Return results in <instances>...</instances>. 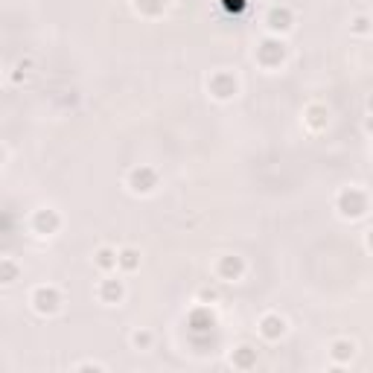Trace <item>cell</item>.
Returning <instances> with one entry per match:
<instances>
[{
	"mask_svg": "<svg viewBox=\"0 0 373 373\" xmlns=\"http://www.w3.org/2000/svg\"><path fill=\"white\" fill-rule=\"evenodd\" d=\"M335 213L344 222H359V219H365L370 213V198H367V193L359 184L341 187L335 193Z\"/></svg>",
	"mask_w": 373,
	"mask_h": 373,
	"instance_id": "6da1fadb",
	"label": "cell"
},
{
	"mask_svg": "<svg viewBox=\"0 0 373 373\" xmlns=\"http://www.w3.org/2000/svg\"><path fill=\"white\" fill-rule=\"evenodd\" d=\"M286 59H289V50H286V44H283L280 35H265V38L254 47V62H257L265 73L283 70Z\"/></svg>",
	"mask_w": 373,
	"mask_h": 373,
	"instance_id": "7a4b0ae2",
	"label": "cell"
},
{
	"mask_svg": "<svg viewBox=\"0 0 373 373\" xmlns=\"http://www.w3.org/2000/svg\"><path fill=\"white\" fill-rule=\"evenodd\" d=\"M239 91H242V79L228 67H219L207 76V96L216 99V103H231V99L239 96Z\"/></svg>",
	"mask_w": 373,
	"mask_h": 373,
	"instance_id": "3957f363",
	"label": "cell"
},
{
	"mask_svg": "<svg viewBox=\"0 0 373 373\" xmlns=\"http://www.w3.org/2000/svg\"><path fill=\"white\" fill-rule=\"evenodd\" d=\"M158 187H161V172H158L155 166L140 163V166H132V169L126 172V190H129L132 195H140V198L155 195Z\"/></svg>",
	"mask_w": 373,
	"mask_h": 373,
	"instance_id": "277c9868",
	"label": "cell"
},
{
	"mask_svg": "<svg viewBox=\"0 0 373 373\" xmlns=\"http://www.w3.org/2000/svg\"><path fill=\"white\" fill-rule=\"evenodd\" d=\"M62 304H64L62 289L53 286V283H41V286H35V289L30 292V306H33L38 315H44V318L59 315Z\"/></svg>",
	"mask_w": 373,
	"mask_h": 373,
	"instance_id": "5b68a950",
	"label": "cell"
},
{
	"mask_svg": "<svg viewBox=\"0 0 373 373\" xmlns=\"http://www.w3.org/2000/svg\"><path fill=\"white\" fill-rule=\"evenodd\" d=\"M210 271H213V277L219 283H239L245 277V271H248V263L239 254H219L213 260Z\"/></svg>",
	"mask_w": 373,
	"mask_h": 373,
	"instance_id": "8992f818",
	"label": "cell"
},
{
	"mask_svg": "<svg viewBox=\"0 0 373 373\" xmlns=\"http://www.w3.org/2000/svg\"><path fill=\"white\" fill-rule=\"evenodd\" d=\"M257 333H260L263 341L275 344V341H280V338L289 333V321H286L280 312L268 309V312H263V315L257 318Z\"/></svg>",
	"mask_w": 373,
	"mask_h": 373,
	"instance_id": "52a82bcc",
	"label": "cell"
},
{
	"mask_svg": "<svg viewBox=\"0 0 373 373\" xmlns=\"http://www.w3.org/2000/svg\"><path fill=\"white\" fill-rule=\"evenodd\" d=\"M96 301L103 306H120L126 301V283L114 275H103V280L96 283Z\"/></svg>",
	"mask_w": 373,
	"mask_h": 373,
	"instance_id": "ba28073f",
	"label": "cell"
},
{
	"mask_svg": "<svg viewBox=\"0 0 373 373\" xmlns=\"http://www.w3.org/2000/svg\"><path fill=\"white\" fill-rule=\"evenodd\" d=\"M265 30L268 35H286L294 30V12L286 4H275L265 12Z\"/></svg>",
	"mask_w": 373,
	"mask_h": 373,
	"instance_id": "9c48e42d",
	"label": "cell"
},
{
	"mask_svg": "<svg viewBox=\"0 0 373 373\" xmlns=\"http://www.w3.org/2000/svg\"><path fill=\"white\" fill-rule=\"evenodd\" d=\"M30 225H33L35 236H56L62 231V216L56 207H38L30 219Z\"/></svg>",
	"mask_w": 373,
	"mask_h": 373,
	"instance_id": "30bf717a",
	"label": "cell"
},
{
	"mask_svg": "<svg viewBox=\"0 0 373 373\" xmlns=\"http://www.w3.org/2000/svg\"><path fill=\"white\" fill-rule=\"evenodd\" d=\"M356 341L353 338H347V335H338V338H333L330 341V347H327V356H330V362H333V367H344V365H350L353 359H356Z\"/></svg>",
	"mask_w": 373,
	"mask_h": 373,
	"instance_id": "8fae6325",
	"label": "cell"
},
{
	"mask_svg": "<svg viewBox=\"0 0 373 373\" xmlns=\"http://www.w3.org/2000/svg\"><path fill=\"white\" fill-rule=\"evenodd\" d=\"M93 265L103 271V275H114V271H120V248L99 245L93 251Z\"/></svg>",
	"mask_w": 373,
	"mask_h": 373,
	"instance_id": "7c38bea8",
	"label": "cell"
},
{
	"mask_svg": "<svg viewBox=\"0 0 373 373\" xmlns=\"http://www.w3.org/2000/svg\"><path fill=\"white\" fill-rule=\"evenodd\" d=\"M172 0H132V6L137 15L143 18H161L166 9H169Z\"/></svg>",
	"mask_w": 373,
	"mask_h": 373,
	"instance_id": "4fadbf2b",
	"label": "cell"
},
{
	"mask_svg": "<svg viewBox=\"0 0 373 373\" xmlns=\"http://www.w3.org/2000/svg\"><path fill=\"white\" fill-rule=\"evenodd\" d=\"M129 344L134 347L137 353H146V350H152V347H155V333L149 327H134L129 333Z\"/></svg>",
	"mask_w": 373,
	"mask_h": 373,
	"instance_id": "5bb4252c",
	"label": "cell"
},
{
	"mask_svg": "<svg viewBox=\"0 0 373 373\" xmlns=\"http://www.w3.org/2000/svg\"><path fill=\"white\" fill-rule=\"evenodd\" d=\"M231 365L239 367V370L254 367V365H257V350H254L251 344H239L236 350H234V356H231Z\"/></svg>",
	"mask_w": 373,
	"mask_h": 373,
	"instance_id": "9a60e30c",
	"label": "cell"
},
{
	"mask_svg": "<svg viewBox=\"0 0 373 373\" xmlns=\"http://www.w3.org/2000/svg\"><path fill=\"white\" fill-rule=\"evenodd\" d=\"M140 251L137 248H132V245H126V248H120V271H126V275H134V271L140 268Z\"/></svg>",
	"mask_w": 373,
	"mask_h": 373,
	"instance_id": "2e32d148",
	"label": "cell"
},
{
	"mask_svg": "<svg viewBox=\"0 0 373 373\" xmlns=\"http://www.w3.org/2000/svg\"><path fill=\"white\" fill-rule=\"evenodd\" d=\"M350 33L353 35H370L373 33V15H356L350 21Z\"/></svg>",
	"mask_w": 373,
	"mask_h": 373,
	"instance_id": "e0dca14e",
	"label": "cell"
},
{
	"mask_svg": "<svg viewBox=\"0 0 373 373\" xmlns=\"http://www.w3.org/2000/svg\"><path fill=\"white\" fill-rule=\"evenodd\" d=\"M15 271H18V268H15V265H12V260L6 257V260H4V283H6V286H12V283H15Z\"/></svg>",
	"mask_w": 373,
	"mask_h": 373,
	"instance_id": "ac0fdd59",
	"label": "cell"
},
{
	"mask_svg": "<svg viewBox=\"0 0 373 373\" xmlns=\"http://www.w3.org/2000/svg\"><path fill=\"white\" fill-rule=\"evenodd\" d=\"M82 367H96V370H105V365H99V362H82V365H73V370H82Z\"/></svg>",
	"mask_w": 373,
	"mask_h": 373,
	"instance_id": "d6986e66",
	"label": "cell"
},
{
	"mask_svg": "<svg viewBox=\"0 0 373 373\" xmlns=\"http://www.w3.org/2000/svg\"><path fill=\"white\" fill-rule=\"evenodd\" d=\"M362 129H365V134H370V137H373V114H367V117H365Z\"/></svg>",
	"mask_w": 373,
	"mask_h": 373,
	"instance_id": "ffe728a7",
	"label": "cell"
},
{
	"mask_svg": "<svg viewBox=\"0 0 373 373\" xmlns=\"http://www.w3.org/2000/svg\"><path fill=\"white\" fill-rule=\"evenodd\" d=\"M365 245H367V248H370V251H373V228H370V231L365 234Z\"/></svg>",
	"mask_w": 373,
	"mask_h": 373,
	"instance_id": "44dd1931",
	"label": "cell"
},
{
	"mask_svg": "<svg viewBox=\"0 0 373 373\" xmlns=\"http://www.w3.org/2000/svg\"><path fill=\"white\" fill-rule=\"evenodd\" d=\"M367 108H370V114H373V96H370V99H367Z\"/></svg>",
	"mask_w": 373,
	"mask_h": 373,
	"instance_id": "7402d4cb",
	"label": "cell"
}]
</instances>
